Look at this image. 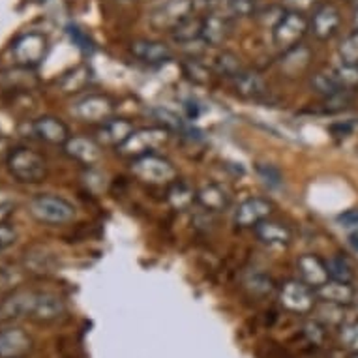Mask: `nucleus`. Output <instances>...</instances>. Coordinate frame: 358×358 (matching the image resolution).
<instances>
[{"label":"nucleus","mask_w":358,"mask_h":358,"mask_svg":"<svg viewBox=\"0 0 358 358\" xmlns=\"http://www.w3.org/2000/svg\"><path fill=\"white\" fill-rule=\"evenodd\" d=\"M10 175L21 184H40L48 178V159L32 148L15 147L6 162Z\"/></svg>","instance_id":"nucleus-1"},{"label":"nucleus","mask_w":358,"mask_h":358,"mask_svg":"<svg viewBox=\"0 0 358 358\" xmlns=\"http://www.w3.org/2000/svg\"><path fill=\"white\" fill-rule=\"evenodd\" d=\"M131 175L148 186H169L178 178V171L173 162L159 154H145L131 162Z\"/></svg>","instance_id":"nucleus-2"},{"label":"nucleus","mask_w":358,"mask_h":358,"mask_svg":"<svg viewBox=\"0 0 358 358\" xmlns=\"http://www.w3.org/2000/svg\"><path fill=\"white\" fill-rule=\"evenodd\" d=\"M29 214L45 225H66L76 220V206L59 195L41 194L29 201Z\"/></svg>","instance_id":"nucleus-3"},{"label":"nucleus","mask_w":358,"mask_h":358,"mask_svg":"<svg viewBox=\"0 0 358 358\" xmlns=\"http://www.w3.org/2000/svg\"><path fill=\"white\" fill-rule=\"evenodd\" d=\"M169 129L164 126H152V128H136V131L117 148V152L124 158L136 159L145 154L156 152L159 147H164L169 141Z\"/></svg>","instance_id":"nucleus-4"},{"label":"nucleus","mask_w":358,"mask_h":358,"mask_svg":"<svg viewBox=\"0 0 358 358\" xmlns=\"http://www.w3.org/2000/svg\"><path fill=\"white\" fill-rule=\"evenodd\" d=\"M71 115L87 124H103L109 118L115 117L117 111V101L113 100L111 96L98 94V92H90V94L81 96L79 100L71 103Z\"/></svg>","instance_id":"nucleus-5"},{"label":"nucleus","mask_w":358,"mask_h":358,"mask_svg":"<svg viewBox=\"0 0 358 358\" xmlns=\"http://www.w3.org/2000/svg\"><path fill=\"white\" fill-rule=\"evenodd\" d=\"M310 30V19L304 13L299 12H283V15L278 19L272 27V40L280 51H289V49L300 45L304 36Z\"/></svg>","instance_id":"nucleus-6"},{"label":"nucleus","mask_w":358,"mask_h":358,"mask_svg":"<svg viewBox=\"0 0 358 358\" xmlns=\"http://www.w3.org/2000/svg\"><path fill=\"white\" fill-rule=\"evenodd\" d=\"M195 0H162L148 15V23L154 30L173 32L186 19L194 17Z\"/></svg>","instance_id":"nucleus-7"},{"label":"nucleus","mask_w":358,"mask_h":358,"mask_svg":"<svg viewBox=\"0 0 358 358\" xmlns=\"http://www.w3.org/2000/svg\"><path fill=\"white\" fill-rule=\"evenodd\" d=\"M49 40L41 32H24L12 43V55L19 68L32 70L48 57Z\"/></svg>","instance_id":"nucleus-8"},{"label":"nucleus","mask_w":358,"mask_h":358,"mask_svg":"<svg viewBox=\"0 0 358 358\" xmlns=\"http://www.w3.org/2000/svg\"><path fill=\"white\" fill-rule=\"evenodd\" d=\"M62 148H64L66 156L77 164L85 165V167H94L103 159V148L106 147L96 137L71 136Z\"/></svg>","instance_id":"nucleus-9"},{"label":"nucleus","mask_w":358,"mask_h":358,"mask_svg":"<svg viewBox=\"0 0 358 358\" xmlns=\"http://www.w3.org/2000/svg\"><path fill=\"white\" fill-rule=\"evenodd\" d=\"M274 205L264 197H248L233 212V222L242 229H253L257 223L271 217Z\"/></svg>","instance_id":"nucleus-10"},{"label":"nucleus","mask_w":358,"mask_h":358,"mask_svg":"<svg viewBox=\"0 0 358 358\" xmlns=\"http://www.w3.org/2000/svg\"><path fill=\"white\" fill-rule=\"evenodd\" d=\"M233 19L227 17L220 10H212L206 13L205 17H201V40L205 45L210 48H220L225 41L229 40L231 30H233Z\"/></svg>","instance_id":"nucleus-11"},{"label":"nucleus","mask_w":358,"mask_h":358,"mask_svg":"<svg viewBox=\"0 0 358 358\" xmlns=\"http://www.w3.org/2000/svg\"><path fill=\"white\" fill-rule=\"evenodd\" d=\"M280 300L282 304L291 311L296 313H304L313 308V289L306 285L302 280H291V282L283 283L282 291H280Z\"/></svg>","instance_id":"nucleus-12"},{"label":"nucleus","mask_w":358,"mask_h":358,"mask_svg":"<svg viewBox=\"0 0 358 358\" xmlns=\"http://www.w3.org/2000/svg\"><path fill=\"white\" fill-rule=\"evenodd\" d=\"M32 134L40 141L55 145V147H64L66 141L71 137L70 128L60 118L51 117V115L36 118L34 122H32Z\"/></svg>","instance_id":"nucleus-13"},{"label":"nucleus","mask_w":358,"mask_h":358,"mask_svg":"<svg viewBox=\"0 0 358 358\" xmlns=\"http://www.w3.org/2000/svg\"><path fill=\"white\" fill-rule=\"evenodd\" d=\"M129 53L145 64L159 66L173 59V49L158 40H136L129 43Z\"/></svg>","instance_id":"nucleus-14"},{"label":"nucleus","mask_w":358,"mask_h":358,"mask_svg":"<svg viewBox=\"0 0 358 358\" xmlns=\"http://www.w3.org/2000/svg\"><path fill=\"white\" fill-rule=\"evenodd\" d=\"M136 131V126L128 118L113 117L107 122L100 124L96 129V139L103 145V147H115L118 148L131 134Z\"/></svg>","instance_id":"nucleus-15"},{"label":"nucleus","mask_w":358,"mask_h":358,"mask_svg":"<svg viewBox=\"0 0 358 358\" xmlns=\"http://www.w3.org/2000/svg\"><path fill=\"white\" fill-rule=\"evenodd\" d=\"M340 23L341 15L338 8L332 4H323L313 10V15L310 19V30L319 40H330L340 29Z\"/></svg>","instance_id":"nucleus-16"},{"label":"nucleus","mask_w":358,"mask_h":358,"mask_svg":"<svg viewBox=\"0 0 358 358\" xmlns=\"http://www.w3.org/2000/svg\"><path fill=\"white\" fill-rule=\"evenodd\" d=\"M296 271L300 274V280L306 285H310L311 289H319L330 280L327 261H323L317 255H313V253L300 255L299 261H296Z\"/></svg>","instance_id":"nucleus-17"},{"label":"nucleus","mask_w":358,"mask_h":358,"mask_svg":"<svg viewBox=\"0 0 358 358\" xmlns=\"http://www.w3.org/2000/svg\"><path fill=\"white\" fill-rule=\"evenodd\" d=\"M253 231H255L259 241L272 248H287L293 241V233L287 225H283L282 222H276V220H271V217L257 223Z\"/></svg>","instance_id":"nucleus-18"},{"label":"nucleus","mask_w":358,"mask_h":358,"mask_svg":"<svg viewBox=\"0 0 358 358\" xmlns=\"http://www.w3.org/2000/svg\"><path fill=\"white\" fill-rule=\"evenodd\" d=\"M64 300L60 299L59 294L36 293L30 317L34 321H40V323H49V321L59 319L64 313Z\"/></svg>","instance_id":"nucleus-19"},{"label":"nucleus","mask_w":358,"mask_h":358,"mask_svg":"<svg viewBox=\"0 0 358 358\" xmlns=\"http://www.w3.org/2000/svg\"><path fill=\"white\" fill-rule=\"evenodd\" d=\"M233 88H235V92L242 98H248V100H257L261 96L266 94V81H264V77L257 71L252 70H244L235 76L233 79Z\"/></svg>","instance_id":"nucleus-20"},{"label":"nucleus","mask_w":358,"mask_h":358,"mask_svg":"<svg viewBox=\"0 0 358 358\" xmlns=\"http://www.w3.org/2000/svg\"><path fill=\"white\" fill-rule=\"evenodd\" d=\"M34 294L36 293H32V291H17V293L10 294L0 304V321L30 317L32 304H34Z\"/></svg>","instance_id":"nucleus-21"},{"label":"nucleus","mask_w":358,"mask_h":358,"mask_svg":"<svg viewBox=\"0 0 358 358\" xmlns=\"http://www.w3.org/2000/svg\"><path fill=\"white\" fill-rule=\"evenodd\" d=\"M57 266V257L48 246H32L24 252V268L32 274H51Z\"/></svg>","instance_id":"nucleus-22"},{"label":"nucleus","mask_w":358,"mask_h":358,"mask_svg":"<svg viewBox=\"0 0 358 358\" xmlns=\"http://www.w3.org/2000/svg\"><path fill=\"white\" fill-rule=\"evenodd\" d=\"M197 203L208 212H223L231 205V195L220 184H206L197 189Z\"/></svg>","instance_id":"nucleus-23"},{"label":"nucleus","mask_w":358,"mask_h":358,"mask_svg":"<svg viewBox=\"0 0 358 358\" xmlns=\"http://www.w3.org/2000/svg\"><path fill=\"white\" fill-rule=\"evenodd\" d=\"M30 349V338L23 330L10 329L0 332V357L17 358Z\"/></svg>","instance_id":"nucleus-24"},{"label":"nucleus","mask_w":358,"mask_h":358,"mask_svg":"<svg viewBox=\"0 0 358 358\" xmlns=\"http://www.w3.org/2000/svg\"><path fill=\"white\" fill-rule=\"evenodd\" d=\"M167 203L175 210H188L189 206L197 203V189L186 180H178L167 186Z\"/></svg>","instance_id":"nucleus-25"},{"label":"nucleus","mask_w":358,"mask_h":358,"mask_svg":"<svg viewBox=\"0 0 358 358\" xmlns=\"http://www.w3.org/2000/svg\"><path fill=\"white\" fill-rule=\"evenodd\" d=\"M311 60L310 49H306L304 45H296V48L285 51L282 57V71L289 77L300 76L302 71L308 68Z\"/></svg>","instance_id":"nucleus-26"},{"label":"nucleus","mask_w":358,"mask_h":358,"mask_svg":"<svg viewBox=\"0 0 358 358\" xmlns=\"http://www.w3.org/2000/svg\"><path fill=\"white\" fill-rule=\"evenodd\" d=\"M311 88L317 94L330 98V100L345 92V88L341 87L340 81L336 79L334 71H319V73H315V76L311 77Z\"/></svg>","instance_id":"nucleus-27"},{"label":"nucleus","mask_w":358,"mask_h":358,"mask_svg":"<svg viewBox=\"0 0 358 358\" xmlns=\"http://www.w3.org/2000/svg\"><path fill=\"white\" fill-rule=\"evenodd\" d=\"M321 299L329 300V302H338V304H345V302H351L352 299V289L349 283L334 282V280H329V282L321 285L319 289H315Z\"/></svg>","instance_id":"nucleus-28"},{"label":"nucleus","mask_w":358,"mask_h":358,"mask_svg":"<svg viewBox=\"0 0 358 358\" xmlns=\"http://www.w3.org/2000/svg\"><path fill=\"white\" fill-rule=\"evenodd\" d=\"M173 40L176 43H180V45H189V43H194V41H203L201 40V19L199 17H189L186 19L184 23H180L176 27L173 32Z\"/></svg>","instance_id":"nucleus-29"},{"label":"nucleus","mask_w":358,"mask_h":358,"mask_svg":"<svg viewBox=\"0 0 358 358\" xmlns=\"http://www.w3.org/2000/svg\"><path fill=\"white\" fill-rule=\"evenodd\" d=\"M231 19L252 17L257 12V0H225L222 6L216 8Z\"/></svg>","instance_id":"nucleus-30"},{"label":"nucleus","mask_w":358,"mask_h":358,"mask_svg":"<svg viewBox=\"0 0 358 358\" xmlns=\"http://www.w3.org/2000/svg\"><path fill=\"white\" fill-rule=\"evenodd\" d=\"M90 83V70L85 68V66H79L70 73H66L60 81V88L62 92H68V94H76V92H81L87 88V85Z\"/></svg>","instance_id":"nucleus-31"},{"label":"nucleus","mask_w":358,"mask_h":358,"mask_svg":"<svg viewBox=\"0 0 358 358\" xmlns=\"http://www.w3.org/2000/svg\"><path fill=\"white\" fill-rule=\"evenodd\" d=\"M212 68H214L217 76L229 77V79H233V77L238 76L244 70L241 64V59L235 53H231V51H222V53L217 55L216 59H214Z\"/></svg>","instance_id":"nucleus-32"},{"label":"nucleus","mask_w":358,"mask_h":358,"mask_svg":"<svg viewBox=\"0 0 358 358\" xmlns=\"http://www.w3.org/2000/svg\"><path fill=\"white\" fill-rule=\"evenodd\" d=\"M327 268H329L330 280H334V282L351 283L352 278H355V271H352L351 263L345 257H341V255H332L327 261Z\"/></svg>","instance_id":"nucleus-33"},{"label":"nucleus","mask_w":358,"mask_h":358,"mask_svg":"<svg viewBox=\"0 0 358 358\" xmlns=\"http://www.w3.org/2000/svg\"><path fill=\"white\" fill-rule=\"evenodd\" d=\"M338 55L343 64L358 66V30L343 38L338 48Z\"/></svg>","instance_id":"nucleus-34"},{"label":"nucleus","mask_w":358,"mask_h":358,"mask_svg":"<svg viewBox=\"0 0 358 358\" xmlns=\"http://www.w3.org/2000/svg\"><path fill=\"white\" fill-rule=\"evenodd\" d=\"M23 282V272L15 266H0V293H8Z\"/></svg>","instance_id":"nucleus-35"},{"label":"nucleus","mask_w":358,"mask_h":358,"mask_svg":"<svg viewBox=\"0 0 358 358\" xmlns=\"http://www.w3.org/2000/svg\"><path fill=\"white\" fill-rule=\"evenodd\" d=\"M334 76L345 90H351V88L358 87V66L343 64V62H341V64L334 70Z\"/></svg>","instance_id":"nucleus-36"},{"label":"nucleus","mask_w":358,"mask_h":358,"mask_svg":"<svg viewBox=\"0 0 358 358\" xmlns=\"http://www.w3.org/2000/svg\"><path fill=\"white\" fill-rule=\"evenodd\" d=\"M68 36H70V40L73 41V45H76L77 49H81L83 53H90V51L94 49V43L90 40V36H88L83 29H79L77 24H70V27H68Z\"/></svg>","instance_id":"nucleus-37"},{"label":"nucleus","mask_w":358,"mask_h":358,"mask_svg":"<svg viewBox=\"0 0 358 358\" xmlns=\"http://www.w3.org/2000/svg\"><path fill=\"white\" fill-rule=\"evenodd\" d=\"M156 117L164 122V128H167L169 131H184L186 124L176 113L169 111V109H156Z\"/></svg>","instance_id":"nucleus-38"},{"label":"nucleus","mask_w":358,"mask_h":358,"mask_svg":"<svg viewBox=\"0 0 358 358\" xmlns=\"http://www.w3.org/2000/svg\"><path fill=\"white\" fill-rule=\"evenodd\" d=\"M257 173L259 176L263 178V182L272 186V188H276V186L282 184V173H280L274 165H259Z\"/></svg>","instance_id":"nucleus-39"},{"label":"nucleus","mask_w":358,"mask_h":358,"mask_svg":"<svg viewBox=\"0 0 358 358\" xmlns=\"http://www.w3.org/2000/svg\"><path fill=\"white\" fill-rule=\"evenodd\" d=\"M13 210H15V201L6 189L0 188V223H8Z\"/></svg>","instance_id":"nucleus-40"},{"label":"nucleus","mask_w":358,"mask_h":358,"mask_svg":"<svg viewBox=\"0 0 358 358\" xmlns=\"http://www.w3.org/2000/svg\"><path fill=\"white\" fill-rule=\"evenodd\" d=\"M341 341L347 349L358 351V323H349L341 329Z\"/></svg>","instance_id":"nucleus-41"},{"label":"nucleus","mask_w":358,"mask_h":358,"mask_svg":"<svg viewBox=\"0 0 358 358\" xmlns=\"http://www.w3.org/2000/svg\"><path fill=\"white\" fill-rule=\"evenodd\" d=\"M17 242V231L8 223H0V252H4Z\"/></svg>","instance_id":"nucleus-42"},{"label":"nucleus","mask_w":358,"mask_h":358,"mask_svg":"<svg viewBox=\"0 0 358 358\" xmlns=\"http://www.w3.org/2000/svg\"><path fill=\"white\" fill-rule=\"evenodd\" d=\"M315 4H317V0H282L283 10H287V12L306 13L313 10Z\"/></svg>","instance_id":"nucleus-43"},{"label":"nucleus","mask_w":358,"mask_h":358,"mask_svg":"<svg viewBox=\"0 0 358 358\" xmlns=\"http://www.w3.org/2000/svg\"><path fill=\"white\" fill-rule=\"evenodd\" d=\"M186 73L189 76V79H194L197 83H206V79H208V70L195 59H192L186 64Z\"/></svg>","instance_id":"nucleus-44"},{"label":"nucleus","mask_w":358,"mask_h":358,"mask_svg":"<svg viewBox=\"0 0 358 358\" xmlns=\"http://www.w3.org/2000/svg\"><path fill=\"white\" fill-rule=\"evenodd\" d=\"M338 223L345 229H352V227H358V208H351V210H345L343 214L338 216Z\"/></svg>","instance_id":"nucleus-45"},{"label":"nucleus","mask_w":358,"mask_h":358,"mask_svg":"<svg viewBox=\"0 0 358 358\" xmlns=\"http://www.w3.org/2000/svg\"><path fill=\"white\" fill-rule=\"evenodd\" d=\"M252 287L257 291V289H261L263 293H266V291H271L272 289V280L271 278H266L264 274H255V276H252Z\"/></svg>","instance_id":"nucleus-46"},{"label":"nucleus","mask_w":358,"mask_h":358,"mask_svg":"<svg viewBox=\"0 0 358 358\" xmlns=\"http://www.w3.org/2000/svg\"><path fill=\"white\" fill-rule=\"evenodd\" d=\"M13 143L10 137L0 136V162H4L6 164L8 158H10V154L13 152Z\"/></svg>","instance_id":"nucleus-47"},{"label":"nucleus","mask_w":358,"mask_h":358,"mask_svg":"<svg viewBox=\"0 0 358 358\" xmlns=\"http://www.w3.org/2000/svg\"><path fill=\"white\" fill-rule=\"evenodd\" d=\"M201 2H203V4H206V6H212L214 10H216V8L222 6L225 0H201Z\"/></svg>","instance_id":"nucleus-48"},{"label":"nucleus","mask_w":358,"mask_h":358,"mask_svg":"<svg viewBox=\"0 0 358 358\" xmlns=\"http://www.w3.org/2000/svg\"><path fill=\"white\" fill-rule=\"evenodd\" d=\"M352 23H355V29L358 30V10L355 12V17H352Z\"/></svg>","instance_id":"nucleus-49"},{"label":"nucleus","mask_w":358,"mask_h":358,"mask_svg":"<svg viewBox=\"0 0 358 358\" xmlns=\"http://www.w3.org/2000/svg\"><path fill=\"white\" fill-rule=\"evenodd\" d=\"M355 358H358V355H357V357H355Z\"/></svg>","instance_id":"nucleus-50"}]
</instances>
